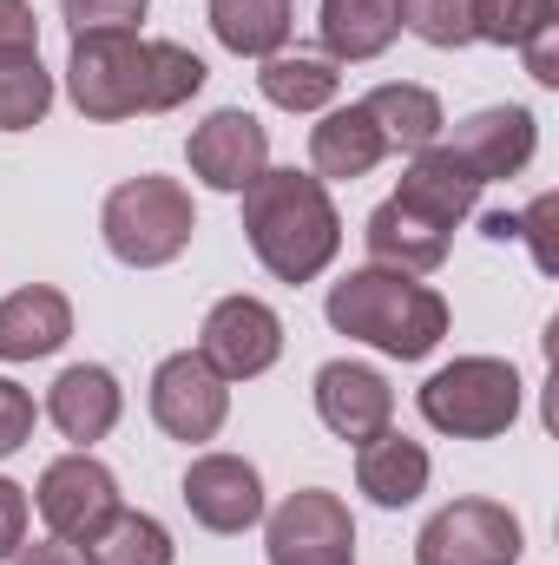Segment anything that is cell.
<instances>
[{
	"instance_id": "obj_14",
	"label": "cell",
	"mask_w": 559,
	"mask_h": 565,
	"mask_svg": "<svg viewBox=\"0 0 559 565\" xmlns=\"http://www.w3.org/2000/svg\"><path fill=\"white\" fill-rule=\"evenodd\" d=\"M316 422L329 427L336 440H369L395 422V388L382 369L369 362H323L316 369Z\"/></svg>"
},
{
	"instance_id": "obj_1",
	"label": "cell",
	"mask_w": 559,
	"mask_h": 565,
	"mask_svg": "<svg viewBox=\"0 0 559 565\" xmlns=\"http://www.w3.org/2000/svg\"><path fill=\"white\" fill-rule=\"evenodd\" d=\"M244 237L251 257L277 282H316L342 250V217L316 171H264L244 191Z\"/></svg>"
},
{
	"instance_id": "obj_27",
	"label": "cell",
	"mask_w": 559,
	"mask_h": 565,
	"mask_svg": "<svg viewBox=\"0 0 559 565\" xmlns=\"http://www.w3.org/2000/svg\"><path fill=\"white\" fill-rule=\"evenodd\" d=\"M53 113V73L40 60L0 66V132H33Z\"/></svg>"
},
{
	"instance_id": "obj_18",
	"label": "cell",
	"mask_w": 559,
	"mask_h": 565,
	"mask_svg": "<svg viewBox=\"0 0 559 565\" xmlns=\"http://www.w3.org/2000/svg\"><path fill=\"white\" fill-rule=\"evenodd\" d=\"M362 244H369V264L376 270H402V277H428V270H441L447 264V244H454V231H441V224H428L415 217L409 204H376L369 211V224H362Z\"/></svg>"
},
{
	"instance_id": "obj_32",
	"label": "cell",
	"mask_w": 559,
	"mask_h": 565,
	"mask_svg": "<svg viewBox=\"0 0 559 565\" xmlns=\"http://www.w3.org/2000/svg\"><path fill=\"white\" fill-rule=\"evenodd\" d=\"M33 422H40L33 395H27L20 382H7V375H0V460H7V454H20V447L33 440Z\"/></svg>"
},
{
	"instance_id": "obj_30",
	"label": "cell",
	"mask_w": 559,
	"mask_h": 565,
	"mask_svg": "<svg viewBox=\"0 0 559 565\" xmlns=\"http://www.w3.org/2000/svg\"><path fill=\"white\" fill-rule=\"evenodd\" d=\"M60 20L80 33H139L145 0H60Z\"/></svg>"
},
{
	"instance_id": "obj_2",
	"label": "cell",
	"mask_w": 559,
	"mask_h": 565,
	"mask_svg": "<svg viewBox=\"0 0 559 565\" xmlns=\"http://www.w3.org/2000/svg\"><path fill=\"white\" fill-rule=\"evenodd\" d=\"M323 316H329L336 335L369 342V349H382L395 362L434 355L441 335H447V322H454L441 289L402 277V270H376V264H362V270H349V277L336 282L329 302H323Z\"/></svg>"
},
{
	"instance_id": "obj_4",
	"label": "cell",
	"mask_w": 559,
	"mask_h": 565,
	"mask_svg": "<svg viewBox=\"0 0 559 565\" xmlns=\"http://www.w3.org/2000/svg\"><path fill=\"white\" fill-rule=\"evenodd\" d=\"M421 422L447 440H494L520 422V369L500 355H454L447 369H434L421 382Z\"/></svg>"
},
{
	"instance_id": "obj_25",
	"label": "cell",
	"mask_w": 559,
	"mask_h": 565,
	"mask_svg": "<svg viewBox=\"0 0 559 565\" xmlns=\"http://www.w3.org/2000/svg\"><path fill=\"white\" fill-rule=\"evenodd\" d=\"M86 565H171L178 559V546H171V533L151 520V513H113V526L106 533H93L86 546Z\"/></svg>"
},
{
	"instance_id": "obj_19",
	"label": "cell",
	"mask_w": 559,
	"mask_h": 565,
	"mask_svg": "<svg viewBox=\"0 0 559 565\" xmlns=\"http://www.w3.org/2000/svg\"><path fill=\"white\" fill-rule=\"evenodd\" d=\"M66 335H73V302L53 282H27L0 296V362H40L66 349Z\"/></svg>"
},
{
	"instance_id": "obj_10",
	"label": "cell",
	"mask_w": 559,
	"mask_h": 565,
	"mask_svg": "<svg viewBox=\"0 0 559 565\" xmlns=\"http://www.w3.org/2000/svg\"><path fill=\"white\" fill-rule=\"evenodd\" d=\"M198 355L224 382H257L283 355V316L264 296H224V302H211V316L198 329Z\"/></svg>"
},
{
	"instance_id": "obj_24",
	"label": "cell",
	"mask_w": 559,
	"mask_h": 565,
	"mask_svg": "<svg viewBox=\"0 0 559 565\" xmlns=\"http://www.w3.org/2000/svg\"><path fill=\"white\" fill-rule=\"evenodd\" d=\"M362 113L382 126L389 151H428V145H441V126H447L441 99H434L428 86H415V79H389V86H376V93L362 99Z\"/></svg>"
},
{
	"instance_id": "obj_12",
	"label": "cell",
	"mask_w": 559,
	"mask_h": 565,
	"mask_svg": "<svg viewBox=\"0 0 559 565\" xmlns=\"http://www.w3.org/2000/svg\"><path fill=\"white\" fill-rule=\"evenodd\" d=\"M184 507L204 533H251L264 520V473L244 460V454H198L184 467Z\"/></svg>"
},
{
	"instance_id": "obj_37",
	"label": "cell",
	"mask_w": 559,
	"mask_h": 565,
	"mask_svg": "<svg viewBox=\"0 0 559 565\" xmlns=\"http://www.w3.org/2000/svg\"><path fill=\"white\" fill-rule=\"evenodd\" d=\"M481 231H487L494 244H514V237H520V217H514V211H487V217H481Z\"/></svg>"
},
{
	"instance_id": "obj_15",
	"label": "cell",
	"mask_w": 559,
	"mask_h": 565,
	"mask_svg": "<svg viewBox=\"0 0 559 565\" xmlns=\"http://www.w3.org/2000/svg\"><path fill=\"white\" fill-rule=\"evenodd\" d=\"M119 415H126V388H119V375L99 369V362H73V369H60V382L46 388V422L60 427L73 447L106 440V434L119 427Z\"/></svg>"
},
{
	"instance_id": "obj_16",
	"label": "cell",
	"mask_w": 559,
	"mask_h": 565,
	"mask_svg": "<svg viewBox=\"0 0 559 565\" xmlns=\"http://www.w3.org/2000/svg\"><path fill=\"white\" fill-rule=\"evenodd\" d=\"M395 204H409L415 217L441 224V231H454V224H467L481 211V184H474V171L447 145H428V151L409 158V171L395 184Z\"/></svg>"
},
{
	"instance_id": "obj_23",
	"label": "cell",
	"mask_w": 559,
	"mask_h": 565,
	"mask_svg": "<svg viewBox=\"0 0 559 565\" xmlns=\"http://www.w3.org/2000/svg\"><path fill=\"white\" fill-rule=\"evenodd\" d=\"M257 93L277 113H329L342 93V73L323 53H271V60H257Z\"/></svg>"
},
{
	"instance_id": "obj_22",
	"label": "cell",
	"mask_w": 559,
	"mask_h": 565,
	"mask_svg": "<svg viewBox=\"0 0 559 565\" xmlns=\"http://www.w3.org/2000/svg\"><path fill=\"white\" fill-rule=\"evenodd\" d=\"M296 0H211V33L238 60H271L289 46Z\"/></svg>"
},
{
	"instance_id": "obj_6",
	"label": "cell",
	"mask_w": 559,
	"mask_h": 565,
	"mask_svg": "<svg viewBox=\"0 0 559 565\" xmlns=\"http://www.w3.org/2000/svg\"><path fill=\"white\" fill-rule=\"evenodd\" d=\"M33 507H40V520H46V533H53V540L86 546L93 533H106V526H113V513H119L126 500H119L113 467H106V460H93L86 447H73V454H60V460H46V467H40Z\"/></svg>"
},
{
	"instance_id": "obj_31",
	"label": "cell",
	"mask_w": 559,
	"mask_h": 565,
	"mask_svg": "<svg viewBox=\"0 0 559 565\" xmlns=\"http://www.w3.org/2000/svg\"><path fill=\"white\" fill-rule=\"evenodd\" d=\"M40 60V13L33 0H0V66Z\"/></svg>"
},
{
	"instance_id": "obj_34",
	"label": "cell",
	"mask_w": 559,
	"mask_h": 565,
	"mask_svg": "<svg viewBox=\"0 0 559 565\" xmlns=\"http://www.w3.org/2000/svg\"><path fill=\"white\" fill-rule=\"evenodd\" d=\"M553 211H559V198H553V191H540V198H534V204L520 211V237L534 244V264H540L547 277L559 270V250H553V237H547V224H553Z\"/></svg>"
},
{
	"instance_id": "obj_36",
	"label": "cell",
	"mask_w": 559,
	"mask_h": 565,
	"mask_svg": "<svg viewBox=\"0 0 559 565\" xmlns=\"http://www.w3.org/2000/svg\"><path fill=\"white\" fill-rule=\"evenodd\" d=\"M7 565H86V553L66 546V540H40V546H20Z\"/></svg>"
},
{
	"instance_id": "obj_29",
	"label": "cell",
	"mask_w": 559,
	"mask_h": 565,
	"mask_svg": "<svg viewBox=\"0 0 559 565\" xmlns=\"http://www.w3.org/2000/svg\"><path fill=\"white\" fill-rule=\"evenodd\" d=\"M402 26L441 53L474 46V0H402Z\"/></svg>"
},
{
	"instance_id": "obj_8",
	"label": "cell",
	"mask_w": 559,
	"mask_h": 565,
	"mask_svg": "<svg viewBox=\"0 0 559 565\" xmlns=\"http://www.w3.org/2000/svg\"><path fill=\"white\" fill-rule=\"evenodd\" d=\"M264 546L271 565H356V520L329 487H303L264 513Z\"/></svg>"
},
{
	"instance_id": "obj_26",
	"label": "cell",
	"mask_w": 559,
	"mask_h": 565,
	"mask_svg": "<svg viewBox=\"0 0 559 565\" xmlns=\"http://www.w3.org/2000/svg\"><path fill=\"white\" fill-rule=\"evenodd\" d=\"M204 60L178 40H145V113H178L184 99L204 93Z\"/></svg>"
},
{
	"instance_id": "obj_3",
	"label": "cell",
	"mask_w": 559,
	"mask_h": 565,
	"mask_svg": "<svg viewBox=\"0 0 559 565\" xmlns=\"http://www.w3.org/2000/svg\"><path fill=\"white\" fill-rule=\"evenodd\" d=\"M99 237H106V250H113L126 270H165V264H178V257L191 250V237H198V204H191V191H184L178 178L145 171V178H126V184L106 191V204H99Z\"/></svg>"
},
{
	"instance_id": "obj_11",
	"label": "cell",
	"mask_w": 559,
	"mask_h": 565,
	"mask_svg": "<svg viewBox=\"0 0 559 565\" xmlns=\"http://www.w3.org/2000/svg\"><path fill=\"white\" fill-rule=\"evenodd\" d=\"M184 158H191V178L224 191V198H244L264 171H271V132L244 113V106H218L204 126H191L184 139Z\"/></svg>"
},
{
	"instance_id": "obj_28",
	"label": "cell",
	"mask_w": 559,
	"mask_h": 565,
	"mask_svg": "<svg viewBox=\"0 0 559 565\" xmlns=\"http://www.w3.org/2000/svg\"><path fill=\"white\" fill-rule=\"evenodd\" d=\"M540 26H559V0H474V40L527 46Z\"/></svg>"
},
{
	"instance_id": "obj_7",
	"label": "cell",
	"mask_w": 559,
	"mask_h": 565,
	"mask_svg": "<svg viewBox=\"0 0 559 565\" xmlns=\"http://www.w3.org/2000/svg\"><path fill=\"white\" fill-rule=\"evenodd\" d=\"M527 533L500 500H447L415 533V565H520Z\"/></svg>"
},
{
	"instance_id": "obj_35",
	"label": "cell",
	"mask_w": 559,
	"mask_h": 565,
	"mask_svg": "<svg viewBox=\"0 0 559 565\" xmlns=\"http://www.w3.org/2000/svg\"><path fill=\"white\" fill-rule=\"evenodd\" d=\"M520 60H527V73H534L540 86H559V26H540V33L520 46Z\"/></svg>"
},
{
	"instance_id": "obj_20",
	"label": "cell",
	"mask_w": 559,
	"mask_h": 565,
	"mask_svg": "<svg viewBox=\"0 0 559 565\" xmlns=\"http://www.w3.org/2000/svg\"><path fill=\"white\" fill-rule=\"evenodd\" d=\"M428 473H434L428 447L409 440V434H395V427H382V434H369V440L356 447V487H362L376 507H389V513L428 493Z\"/></svg>"
},
{
	"instance_id": "obj_21",
	"label": "cell",
	"mask_w": 559,
	"mask_h": 565,
	"mask_svg": "<svg viewBox=\"0 0 559 565\" xmlns=\"http://www.w3.org/2000/svg\"><path fill=\"white\" fill-rule=\"evenodd\" d=\"M323 60L336 66H362L382 60L402 33V0H323Z\"/></svg>"
},
{
	"instance_id": "obj_33",
	"label": "cell",
	"mask_w": 559,
	"mask_h": 565,
	"mask_svg": "<svg viewBox=\"0 0 559 565\" xmlns=\"http://www.w3.org/2000/svg\"><path fill=\"white\" fill-rule=\"evenodd\" d=\"M27 526H33V507H27V487H13L0 473V565L27 546Z\"/></svg>"
},
{
	"instance_id": "obj_5",
	"label": "cell",
	"mask_w": 559,
	"mask_h": 565,
	"mask_svg": "<svg viewBox=\"0 0 559 565\" xmlns=\"http://www.w3.org/2000/svg\"><path fill=\"white\" fill-rule=\"evenodd\" d=\"M66 93L80 119L119 126L145 113V40L139 33H80L66 53Z\"/></svg>"
},
{
	"instance_id": "obj_13",
	"label": "cell",
	"mask_w": 559,
	"mask_h": 565,
	"mask_svg": "<svg viewBox=\"0 0 559 565\" xmlns=\"http://www.w3.org/2000/svg\"><path fill=\"white\" fill-rule=\"evenodd\" d=\"M447 151L474 171V184H494V178H520L540 151V126L527 106H481L454 126Z\"/></svg>"
},
{
	"instance_id": "obj_9",
	"label": "cell",
	"mask_w": 559,
	"mask_h": 565,
	"mask_svg": "<svg viewBox=\"0 0 559 565\" xmlns=\"http://www.w3.org/2000/svg\"><path fill=\"white\" fill-rule=\"evenodd\" d=\"M224 415H231V382H224L198 349L165 355V362L151 369V422L165 427L171 440H184V447L218 440Z\"/></svg>"
},
{
	"instance_id": "obj_17",
	"label": "cell",
	"mask_w": 559,
	"mask_h": 565,
	"mask_svg": "<svg viewBox=\"0 0 559 565\" xmlns=\"http://www.w3.org/2000/svg\"><path fill=\"white\" fill-rule=\"evenodd\" d=\"M382 158H389V139H382V126L362 113V99H349V106H329V113L309 126V171H316L323 184L369 178Z\"/></svg>"
}]
</instances>
